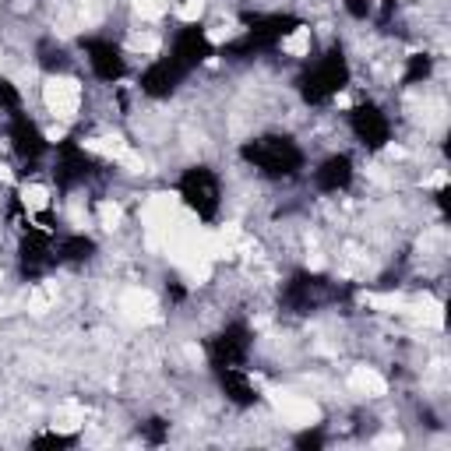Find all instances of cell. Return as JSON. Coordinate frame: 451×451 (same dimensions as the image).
Wrapping results in <instances>:
<instances>
[{"label": "cell", "instance_id": "obj_1", "mask_svg": "<svg viewBox=\"0 0 451 451\" xmlns=\"http://www.w3.org/2000/svg\"><path fill=\"white\" fill-rule=\"evenodd\" d=\"M43 103L56 120H74L81 106V85L74 78H50L43 85Z\"/></svg>", "mask_w": 451, "mask_h": 451}, {"label": "cell", "instance_id": "obj_2", "mask_svg": "<svg viewBox=\"0 0 451 451\" xmlns=\"http://www.w3.org/2000/svg\"><path fill=\"white\" fill-rule=\"evenodd\" d=\"M268 399H272V406L279 409V416L286 419L289 427H311V423H317V416H321V409L311 399H304V395H293V392H279V388H272Z\"/></svg>", "mask_w": 451, "mask_h": 451}, {"label": "cell", "instance_id": "obj_3", "mask_svg": "<svg viewBox=\"0 0 451 451\" xmlns=\"http://www.w3.org/2000/svg\"><path fill=\"white\" fill-rule=\"evenodd\" d=\"M120 311H124V317L134 321V324H156V321H162L156 296L148 293V289H127L124 300H120Z\"/></svg>", "mask_w": 451, "mask_h": 451}, {"label": "cell", "instance_id": "obj_4", "mask_svg": "<svg viewBox=\"0 0 451 451\" xmlns=\"http://www.w3.org/2000/svg\"><path fill=\"white\" fill-rule=\"evenodd\" d=\"M349 388L353 392H359V395H388V381L377 374V370H370V367H353L349 370Z\"/></svg>", "mask_w": 451, "mask_h": 451}, {"label": "cell", "instance_id": "obj_5", "mask_svg": "<svg viewBox=\"0 0 451 451\" xmlns=\"http://www.w3.org/2000/svg\"><path fill=\"white\" fill-rule=\"evenodd\" d=\"M85 148H88V152H96V156L116 159V162L127 156V145L120 141V138H88V141H85Z\"/></svg>", "mask_w": 451, "mask_h": 451}, {"label": "cell", "instance_id": "obj_6", "mask_svg": "<svg viewBox=\"0 0 451 451\" xmlns=\"http://www.w3.org/2000/svg\"><path fill=\"white\" fill-rule=\"evenodd\" d=\"M56 304V286H36L32 293H28V311H32V314H46L50 307Z\"/></svg>", "mask_w": 451, "mask_h": 451}, {"label": "cell", "instance_id": "obj_7", "mask_svg": "<svg viewBox=\"0 0 451 451\" xmlns=\"http://www.w3.org/2000/svg\"><path fill=\"white\" fill-rule=\"evenodd\" d=\"M282 50L289 56H307V50H311V28H296L289 39H282Z\"/></svg>", "mask_w": 451, "mask_h": 451}, {"label": "cell", "instance_id": "obj_8", "mask_svg": "<svg viewBox=\"0 0 451 451\" xmlns=\"http://www.w3.org/2000/svg\"><path fill=\"white\" fill-rule=\"evenodd\" d=\"M21 201H25V208H32V212H43L50 204V191L39 187V184H28V187H21Z\"/></svg>", "mask_w": 451, "mask_h": 451}, {"label": "cell", "instance_id": "obj_9", "mask_svg": "<svg viewBox=\"0 0 451 451\" xmlns=\"http://www.w3.org/2000/svg\"><path fill=\"white\" fill-rule=\"evenodd\" d=\"M81 423H85V409L71 402V406H67L64 412H60V416H56V423H53V427H56V430H64V434H67V430H78Z\"/></svg>", "mask_w": 451, "mask_h": 451}, {"label": "cell", "instance_id": "obj_10", "mask_svg": "<svg viewBox=\"0 0 451 451\" xmlns=\"http://www.w3.org/2000/svg\"><path fill=\"white\" fill-rule=\"evenodd\" d=\"M120 219H124V212H120V204L116 201H99V226L103 229H116L120 226Z\"/></svg>", "mask_w": 451, "mask_h": 451}, {"label": "cell", "instance_id": "obj_11", "mask_svg": "<svg viewBox=\"0 0 451 451\" xmlns=\"http://www.w3.org/2000/svg\"><path fill=\"white\" fill-rule=\"evenodd\" d=\"M240 32H244V28H240L236 21H219L216 28H208V43H226V39H233Z\"/></svg>", "mask_w": 451, "mask_h": 451}, {"label": "cell", "instance_id": "obj_12", "mask_svg": "<svg viewBox=\"0 0 451 451\" xmlns=\"http://www.w3.org/2000/svg\"><path fill=\"white\" fill-rule=\"evenodd\" d=\"M166 0H134V11L141 14V18H148V21H152V18H162L166 14Z\"/></svg>", "mask_w": 451, "mask_h": 451}, {"label": "cell", "instance_id": "obj_13", "mask_svg": "<svg viewBox=\"0 0 451 451\" xmlns=\"http://www.w3.org/2000/svg\"><path fill=\"white\" fill-rule=\"evenodd\" d=\"M201 11H204V0H180V4H176V18L180 21H198Z\"/></svg>", "mask_w": 451, "mask_h": 451}, {"label": "cell", "instance_id": "obj_14", "mask_svg": "<svg viewBox=\"0 0 451 451\" xmlns=\"http://www.w3.org/2000/svg\"><path fill=\"white\" fill-rule=\"evenodd\" d=\"M131 46L141 50V53H159V36H134Z\"/></svg>", "mask_w": 451, "mask_h": 451}, {"label": "cell", "instance_id": "obj_15", "mask_svg": "<svg viewBox=\"0 0 451 451\" xmlns=\"http://www.w3.org/2000/svg\"><path fill=\"white\" fill-rule=\"evenodd\" d=\"M184 356L191 359V364H201V359H204V353H201V346H194V342H187V346H184Z\"/></svg>", "mask_w": 451, "mask_h": 451}, {"label": "cell", "instance_id": "obj_16", "mask_svg": "<svg viewBox=\"0 0 451 451\" xmlns=\"http://www.w3.org/2000/svg\"><path fill=\"white\" fill-rule=\"evenodd\" d=\"M374 444H377V448H399V444H402V437H399V434H384V437H377Z\"/></svg>", "mask_w": 451, "mask_h": 451}, {"label": "cell", "instance_id": "obj_17", "mask_svg": "<svg viewBox=\"0 0 451 451\" xmlns=\"http://www.w3.org/2000/svg\"><path fill=\"white\" fill-rule=\"evenodd\" d=\"M423 184H427V187H444V184H448V173L441 169V173H434L430 180H423Z\"/></svg>", "mask_w": 451, "mask_h": 451}, {"label": "cell", "instance_id": "obj_18", "mask_svg": "<svg viewBox=\"0 0 451 451\" xmlns=\"http://www.w3.org/2000/svg\"><path fill=\"white\" fill-rule=\"evenodd\" d=\"M384 152H388V156H392V159H406V148H402V145H388V148H384Z\"/></svg>", "mask_w": 451, "mask_h": 451}, {"label": "cell", "instance_id": "obj_19", "mask_svg": "<svg viewBox=\"0 0 451 451\" xmlns=\"http://www.w3.org/2000/svg\"><path fill=\"white\" fill-rule=\"evenodd\" d=\"M60 138H64V127H46V141H60Z\"/></svg>", "mask_w": 451, "mask_h": 451}, {"label": "cell", "instance_id": "obj_20", "mask_svg": "<svg viewBox=\"0 0 451 451\" xmlns=\"http://www.w3.org/2000/svg\"><path fill=\"white\" fill-rule=\"evenodd\" d=\"M307 264H311V268H324V258H321V254H314V258H311Z\"/></svg>", "mask_w": 451, "mask_h": 451}, {"label": "cell", "instance_id": "obj_21", "mask_svg": "<svg viewBox=\"0 0 451 451\" xmlns=\"http://www.w3.org/2000/svg\"><path fill=\"white\" fill-rule=\"evenodd\" d=\"M0 180H4V184H11V169H8V166H0Z\"/></svg>", "mask_w": 451, "mask_h": 451}]
</instances>
